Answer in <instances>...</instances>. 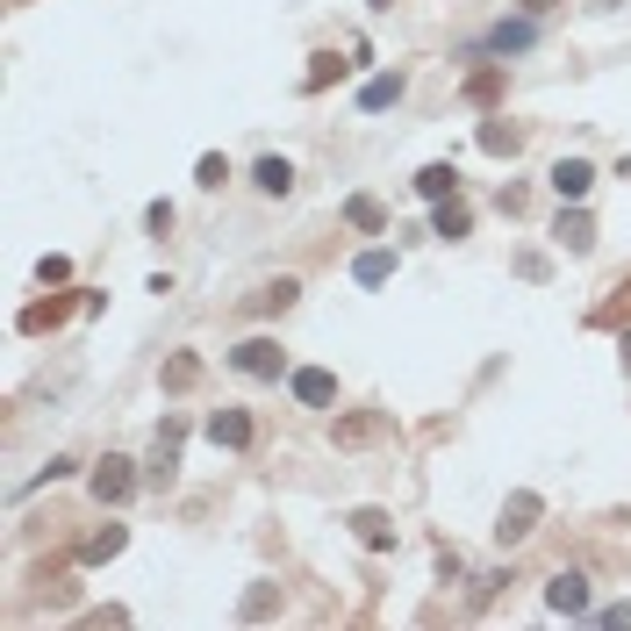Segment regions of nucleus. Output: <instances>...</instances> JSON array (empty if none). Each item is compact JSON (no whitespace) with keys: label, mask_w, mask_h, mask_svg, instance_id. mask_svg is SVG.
<instances>
[{"label":"nucleus","mask_w":631,"mask_h":631,"mask_svg":"<svg viewBox=\"0 0 631 631\" xmlns=\"http://www.w3.org/2000/svg\"><path fill=\"white\" fill-rule=\"evenodd\" d=\"M538 517H546V495L517 488L510 502H502V517H495V546H524L531 531H538Z\"/></svg>","instance_id":"nucleus-1"},{"label":"nucleus","mask_w":631,"mask_h":631,"mask_svg":"<svg viewBox=\"0 0 631 631\" xmlns=\"http://www.w3.org/2000/svg\"><path fill=\"white\" fill-rule=\"evenodd\" d=\"M230 366H238L244 380H280L288 374V352H280V338H244L238 352H230Z\"/></svg>","instance_id":"nucleus-2"},{"label":"nucleus","mask_w":631,"mask_h":631,"mask_svg":"<svg viewBox=\"0 0 631 631\" xmlns=\"http://www.w3.org/2000/svg\"><path fill=\"white\" fill-rule=\"evenodd\" d=\"M180 445H187V424L166 416V424H158V445H151V466H144L151 488H172V474H180Z\"/></svg>","instance_id":"nucleus-3"},{"label":"nucleus","mask_w":631,"mask_h":631,"mask_svg":"<svg viewBox=\"0 0 631 631\" xmlns=\"http://www.w3.org/2000/svg\"><path fill=\"white\" fill-rule=\"evenodd\" d=\"M538 36H546V29H538V22H531V15H517V22H495V29L481 36L474 51H488V58H524L531 44H538Z\"/></svg>","instance_id":"nucleus-4"},{"label":"nucleus","mask_w":631,"mask_h":631,"mask_svg":"<svg viewBox=\"0 0 631 631\" xmlns=\"http://www.w3.org/2000/svg\"><path fill=\"white\" fill-rule=\"evenodd\" d=\"M94 495H101L108 510H116V502H130V495H137V460H122V452H108V460L94 466Z\"/></svg>","instance_id":"nucleus-5"},{"label":"nucleus","mask_w":631,"mask_h":631,"mask_svg":"<svg viewBox=\"0 0 631 631\" xmlns=\"http://www.w3.org/2000/svg\"><path fill=\"white\" fill-rule=\"evenodd\" d=\"M288 388H294L302 410H330V402H338V374H330V366H294Z\"/></svg>","instance_id":"nucleus-6"},{"label":"nucleus","mask_w":631,"mask_h":631,"mask_svg":"<svg viewBox=\"0 0 631 631\" xmlns=\"http://www.w3.org/2000/svg\"><path fill=\"white\" fill-rule=\"evenodd\" d=\"M388 430H395V424H388L380 410H352V416H338V424H330V438H338L344 452H359V445H380Z\"/></svg>","instance_id":"nucleus-7"},{"label":"nucleus","mask_w":631,"mask_h":631,"mask_svg":"<svg viewBox=\"0 0 631 631\" xmlns=\"http://www.w3.org/2000/svg\"><path fill=\"white\" fill-rule=\"evenodd\" d=\"M553 244H560V252H596V216H588V208L581 202H567L560 208V222H553Z\"/></svg>","instance_id":"nucleus-8"},{"label":"nucleus","mask_w":631,"mask_h":631,"mask_svg":"<svg viewBox=\"0 0 631 631\" xmlns=\"http://www.w3.org/2000/svg\"><path fill=\"white\" fill-rule=\"evenodd\" d=\"M72 308H86V288H80V302H72V294H44V302H29V308H22V338H44V330H58Z\"/></svg>","instance_id":"nucleus-9"},{"label":"nucleus","mask_w":631,"mask_h":631,"mask_svg":"<svg viewBox=\"0 0 631 631\" xmlns=\"http://www.w3.org/2000/svg\"><path fill=\"white\" fill-rule=\"evenodd\" d=\"M208 445L216 452H244L252 445V410H216L208 416Z\"/></svg>","instance_id":"nucleus-10"},{"label":"nucleus","mask_w":631,"mask_h":631,"mask_svg":"<svg viewBox=\"0 0 631 631\" xmlns=\"http://www.w3.org/2000/svg\"><path fill=\"white\" fill-rule=\"evenodd\" d=\"M402 94H410V80H402V72H374V80L359 86V116H388Z\"/></svg>","instance_id":"nucleus-11"},{"label":"nucleus","mask_w":631,"mask_h":631,"mask_svg":"<svg viewBox=\"0 0 631 631\" xmlns=\"http://www.w3.org/2000/svg\"><path fill=\"white\" fill-rule=\"evenodd\" d=\"M546 180H553V194H560V202H588V187H596V166H588V158H560Z\"/></svg>","instance_id":"nucleus-12"},{"label":"nucleus","mask_w":631,"mask_h":631,"mask_svg":"<svg viewBox=\"0 0 631 631\" xmlns=\"http://www.w3.org/2000/svg\"><path fill=\"white\" fill-rule=\"evenodd\" d=\"M344 524H352V538H359L366 553H395V524H388V510H352Z\"/></svg>","instance_id":"nucleus-13"},{"label":"nucleus","mask_w":631,"mask_h":631,"mask_svg":"<svg viewBox=\"0 0 631 631\" xmlns=\"http://www.w3.org/2000/svg\"><path fill=\"white\" fill-rule=\"evenodd\" d=\"M546 603L560 617H588V581H581V574H553L546 581Z\"/></svg>","instance_id":"nucleus-14"},{"label":"nucleus","mask_w":631,"mask_h":631,"mask_svg":"<svg viewBox=\"0 0 631 631\" xmlns=\"http://www.w3.org/2000/svg\"><path fill=\"white\" fill-rule=\"evenodd\" d=\"M395 266H402V258H395L388 244H374V252H359V258H352V280H359V288H388Z\"/></svg>","instance_id":"nucleus-15"},{"label":"nucleus","mask_w":631,"mask_h":631,"mask_svg":"<svg viewBox=\"0 0 631 631\" xmlns=\"http://www.w3.org/2000/svg\"><path fill=\"white\" fill-rule=\"evenodd\" d=\"M588 324H596V330H631V274L610 288V302L588 308Z\"/></svg>","instance_id":"nucleus-16"},{"label":"nucleus","mask_w":631,"mask_h":631,"mask_svg":"<svg viewBox=\"0 0 631 631\" xmlns=\"http://www.w3.org/2000/svg\"><path fill=\"white\" fill-rule=\"evenodd\" d=\"M416 194H424V202H452V194H460V166H452V158L424 166L416 172Z\"/></svg>","instance_id":"nucleus-17"},{"label":"nucleus","mask_w":631,"mask_h":631,"mask_svg":"<svg viewBox=\"0 0 631 631\" xmlns=\"http://www.w3.org/2000/svg\"><path fill=\"white\" fill-rule=\"evenodd\" d=\"M466 230H474V208L452 194V202H438V216H430V238H445V244H460Z\"/></svg>","instance_id":"nucleus-18"},{"label":"nucleus","mask_w":631,"mask_h":631,"mask_svg":"<svg viewBox=\"0 0 631 631\" xmlns=\"http://www.w3.org/2000/svg\"><path fill=\"white\" fill-rule=\"evenodd\" d=\"M122 546H130V531H122V524H101V531H86V538H80V560L101 567V560H116Z\"/></svg>","instance_id":"nucleus-19"},{"label":"nucleus","mask_w":631,"mask_h":631,"mask_svg":"<svg viewBox=\"0 0 631 631\" xmlns=\"http://www.w3.org/2000/svg\"><path fill=\"white\" fill-rule=\"evenodd\" d=\"M481 151H488V158H517V151H524V130H517V122H502V116L481 122Z\"/></svg>","instance_id":"nucleus-20"},{"label":"nucleus","mask_w":631,"mask_h":631,"mask_svg":"<svg viewBox=\"0 0 631 631\" xmlns=\"http://www.w3.org/2000/svg\"><path fill=\"white\" fill-rule=\"evenodd\" d=\"M344 222H352L359 238H380V230H388V208H380L374 194H352V202H344Z\"/></svg>","instance_id":"nucleus-21"},{"label":"nucleus","mask_w":631,"mask_h":631,"mask_svg":"<svg viewBox=\"0 0 631 631\" xmlns=\"http://www.w3.org/2000/svg\"><path fill=\"white\" fill-rule=\"evenodd\" d=\"M252 187L280 202V194H294V166H288V158H258V166H252Z\"/></svg>","instance_id":"nucleus-22"},{"label":"nucleus","mask_w":631,"mask_h":631,"mask_svg":"<svg viewBox=\"0 0 631 631\" xmlns=\"http://www.w3.org/2000/svg\"><path fill=\"white\" fill-rule=\"evenodd\" d=\"M158 380H166V395H194V388H202V359H194V352H172Z\"/></svg>","instance_id":"nucleus-23"},{"label":"nucleus","mask_w":631,"mask_h":631,"mask_svg":"<svg viewBox=\"0 0 631 631\" xmlns=\"http://www.w3.org/2000/svg\"><path fill=\"white\" fill-rule=\"evenodd\" d=\"M344 72H352V65H344L338 51H316V58H308V72H302V94H324V86L344 80Z\"/></svg>","instance_id":"nucleus-24"},{"label":"nucleus","mask_w":631,"mask_h":631,"mask_svg":"<svg viewBox=\"0 0 631 631\" xmlns=\"http://www.w3.org/2000/svg\"><path fill=\"white\" fill-rule=\"evenodd\" d=\"M294 294H302V280H266V288H258L244 308H258V316H280V308H294Z\"/></svg>","instance_id":"nucleus-25"},{"label":"nucleus","mask_w":631,"mask_h":631,"mask_svg":"<svg viewBox=\"0 0 631 631\" xmlns=\"http://www.w3.org/2000/svg\"><path fill=\"white\" fill-rule=\"evenodd\" d=\"M502 86H510V65H488V72H474V80H466V101H481V108H488L495 94H502Z\"/></svg>","instance_id":"nucleus-26"},{"label":"nucleus","mask_w":631,"mask_h":631,"mask_svg":"<svg viewBox=\"0 0 631 631\" xmlns=\"http://www.w3.org/2000/svg\"><path fill=\"white\" fill-rule=\"evenodd\" d=\"M280 610V581H258V588H252V596H244V624H258V617H274Z\"/></svg>","instance_id":"nucleus-27"},{"label":"nucleus","mask_w":631,"mask_h":631,"mask_svg":"<svg viewBox=\"0 0 631 631\" xmlns=\"http://www.w3.org/2000/svg\"><path fill=\"white\" fill-rule=\"evenodd\" d=\"M194 187H208V194H222V187H230V158H222V151H208V158H202V166H194Z\"/></svg>","instance_id":"nucleus-28"},{"label":"nucleus","mask_w":631,"mask_h":631,"mask_svg":"<svg viewBox=\"0 0 631 631\" xmlns=\"http://www.w3.org/2000/svg\"><path fill=\"white\" fill-rule=\"evenodd\" d=\"M36 280H44V288H65V280H72V258H65V252H44V258H36Z\"/></svg>","instance_id":"nucleus-29"},{"label":"nucleus","mask_w":631,"mask_h":631,"mask_svg":"<svg viewBox=\"0 0 631 631\" xmlns=\"http://www.w3.org/2000/svg\"><path fill=\"white\" fill-rule=\"evenodd\" d=\"M517 274H524V280H546L553 258H546V252H517Z\"/></svg>","instance_id":"nucleus-30"},{"label":"nucleus","mask_w":631,"mask_h":631,"mask_svg":"<svg viewBox=\"0 0 631 631\" xmlns=\"http://www.w3.org/2000/svg\"><path fill=\"white\" fill-rule=\"evenodd\" d=\"M144 230H151V238H166V230H172V202H151V208H144Z\"/></svg>","instance_id":"nucleus-31"},{"label":"nucleus","mask_w":631,"mask_h":631,"mask_svg":"<svg viewBox=\"0 0 631 631\" xmlns=\"http://www.w3.org/2000/svg\"><path fill=\"white\" fill-rule=\"evenodd\" d=\"M596 624H610V631H624V624H631V603H603V610H596Z\"/></svg>","instance_id":"nucleus-32"},{"label":"nucleus","mask_w":631,"mask_h":631,"mask_svg":"<svg viewBox=\"0 0 631 631\" xmlns=\"http://www.w3.org/2000/svg\"><path fill=\"white\" fill-rule=\"evenodd\" d=\"M524 202H531L524 187H502V194H495V208H502V216H524Z\"/></svg>","instance_id":"nucleus-33"},{"label":"nucleus","mask_w":631,"mask_h":631,"mask_svg":"<svg viewBox=\"0 0 631 631\" xmlns=\"http://www.w3.org/2000/svg\"><path fill=\"white\" fill-rule=\"evenodd\" d=\"M617 366H624V380H631V330H617Z\"/></svg>","instance_id":"nucleus-34"},{"label":"nucleus","mask_w":631,"mask_h":631,"mask_svg":"<svg viewBox=\"0 0 631 631\" xmlns=\"http://www.w3.org/2000/svg\"><path fill=\"white\" fill-rule=\"evenodd\" d=\"M366 8H374V15H388V8H395V0H366Z\"/></svg>","instance_id":"nucleus-35"}]
</instances>
